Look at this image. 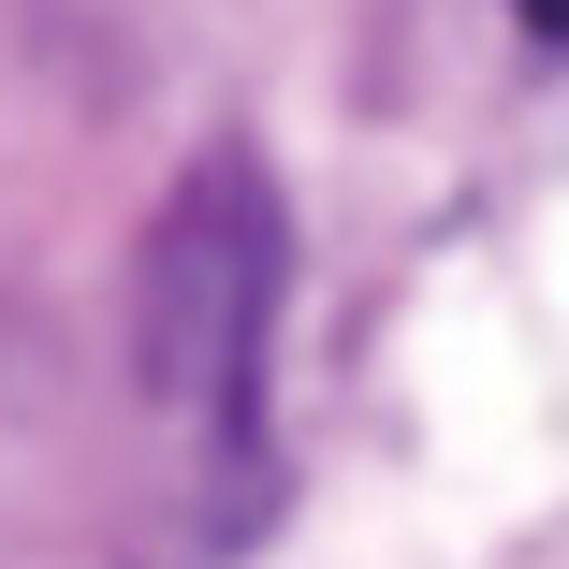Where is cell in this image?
I'll use <instances>...</instances> for the list:
<instances>
[{"mask_svg":"<svg viewBox=\"0 0 569 569\" xmlns=\"http://www.w3.org/2000/svg\"><path fill=\"white\" fill-rule=\"evenodd\" d=\"M511 16H526V30H540V44H569V0H511Z\"/></svg>","mask_w":569,"mask_h":569,"instance_id":"2","label":"cell"},{"mask_svg":"<svg viewBox=\"0 0 569 569\" xmlns=\"http://www.w3.org/2000/svg\"><path fill=\"white\" fill-rule=\"evenodd\" d=\"M292 292V219H278V176L249 147H204L147 234V395L249 468L263 452V321Z\"/></svg>","mask_w":569,"mask_h":569,"instance_id":"1","label":"cell"}]
</instances>
